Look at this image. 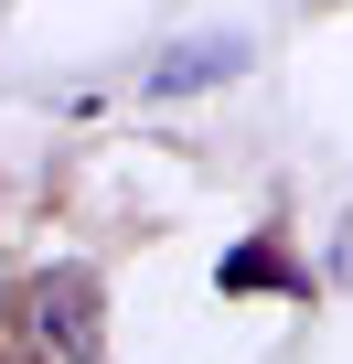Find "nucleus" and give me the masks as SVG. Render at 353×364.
<instances>
[{
	"instance_id": "f257e3e1",
	"label": "nucleus",
	"mask_w": 353,
	"mask_h": 364,
	"mask_svg": "<svg viewBox=\"0 0 353 364\" xmlns=\"http://www.w3.org/2000/svg\"><path fill=\"white\" fill-rule=\"evenodd\" d=\"M22 332H33V353H54V364H107L97 279H86V268H43V279H22Z\"/></svg>"
},
{
	"instance_id": "f03ea898",
	"label": "nucleus",
	"mask_w": 353,
	"mask_h": 364,
	"mask_svg": "<svg viewBox=\"0 0 353 364\" xmlns=\"http://www.w3.org/2000/svg\"><path fill=\"white\" fill-rule=\"evenodd\" d=\"M246 65V43L236 33H204V43H183V54H171L161 75H150V97H183V86H214V75H236Z\"/></svg>"
}]
</instances>
